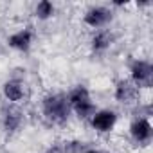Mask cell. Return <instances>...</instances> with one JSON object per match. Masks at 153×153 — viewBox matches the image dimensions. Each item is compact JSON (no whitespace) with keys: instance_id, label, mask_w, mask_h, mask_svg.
<instances>
[{"instance_id":"cell-1","label":"cell","mask_w":153,"mask_h":153,"mask_svg":"<svg viewBox=\"0 0 153 153\" xmlns=\"http://www.w3.org/2000/svg\"><path fill=\"white\" fill-rule=\"evenodd\" d=\"M42 117L51 126H65L70 121L72 110L67 101V94L63 92H49L40 101Z\"/></svg>"},{"instance_id":"cell-2","label":"cell","mask_w":153,"mask_h":153,"mask_svg":"<svg viewBox=\"0 0 153 153\" xmlns=\"http://www.w3.org/2000/svg\"><path fill=\"white\" fill-rule=\"evenodd\" d=\"M67 101L70 105L72 114L81 121H88L97 110L92 92L88 90L87 85H76L74 88H70L67 92Z\"/></svg>"},{"instance_id":"cell-3","label":"cell","mask_w":153,"mask_h":153,"mask_svg":"<svg viewBox=\"0 0 153 153\" xmlns=\"http://www.w3.org/2000/svg\"><path fill=\"white\" fill-rule=\"evenodd\" d=\"M128 79L139 88H151L153 85V65L149 59H142V58H137L130 63L128 67Z\"/></svg>"},{"instance_id":"cell-4","label":"cell","mask_w":153,"mask_h":153,"mask_svg":"<svg viewBox=\"0 0 153 153\" xmlns=\"http://www.w3.org/2000/svg\"><path fill=\"white\" fill-rule=\"evenodd\" d=\"M112 20H114V11L108 6H90L85 9V13L81 16L83 25H87L92 31L106 29L112 24Z\"/></svg>"},{"instance_id":"cell-5","label":"cell","mask_w":153,"mask_h":153,"mask_svg":"<svg viewBox=\"0 0 153 153\" xmlns=\"http://www.w3.org/2000/svg\"><path fill=\"white\" fill-rule=\"evenodd\" d=\"M128 133H130V139L137 144V146H148L153 139V126H151V121L149 117H144V115H137L130 126H128Z\"/></svg>"},{"instance_id":"cell-6","label":"cell","mask_w":153,"mask_h":153,"mask_svg":"<svg viewBox=\"0 0 153 153\" xmlns=\"http://www.w3.org/2000/svg\"><path fill=\"white\" fill-rule=\"evenodd\" d=\"M0 124H2V130L7 135L18 133L25 124V112L18 105H7L2 110V115H0Z\"/></svg>"},{"instance_id":"cell-7","label":"cell","mask_w":153,"mask_h":153,"mask_svg":"<svg viewBox=\"0 0 153 153\" xmlns=\"http://www.w3.org/2000/svg\"><path fill=\"white\" fill-rule=\"evenodd\" d=\"M117 121H119V115L115 110H110V108H97L96 114L88 119L90 123V128L96 131V133H110L115 126H117Z\"/></svg>"},{"instance_id":"cell-8","label":"cell","mask_w":153,"mask_h":153,"mask_svg":"<svg viewBox=\"0 0 153 153\" xmlns=\"http://www.w3.org/2000/svg\"><path fill=\"white\" fill-rule=\"evenodd\" d=\"M114 99L119 103V105H124V106H131V105H137L140 103V90L128 79H119L114 87Z\"/></svg>"},{"instance_id":"cell-9","label":"cell","mask_w":153,"mask_h":153,"mask_svg":"<svg viewBox=\"0 0 153 153\" xmlns=\"http://www.w3.org/2000/svg\"><path fill=\"white\" fill-rule=\"evenodd\" d=\"M6 43H7L9 49H13L16 52H29L33 43H34V31H33V27H22V29L13 31L6 38Z\"/></svg>"},{"instance_id":"cell-10","label":"cell","mask_w":153,"mask_h":153,"mask_svg":"<svg viewBox=\"0 0 153 153\" xmlns=\"http://www.w3.org/2000/svg\"><path fill=\"white\" fill-rule=\"evenodd\" d=\"M115 43V34L112 29H97L92 31L90 38H88V47L94 54H105L108 52Z\"/></svg>"},{"instance_id":"cell-11","label":"cell","mask_w":153,"mask_h":153,"mask_svg":"<svg viewBox=\"0 0 153 153\" xmlns=\"http://www.w3.org/2000/svg\"><path fill=\"white\" fill-rule=\"evenodd\" d=\"M2 96L7 105H20L27 96V85L20 78H11L2 85Z\"/></svg>"},{"instance_id":"cell-12","label":"cell","mask_w":153,"mask_h":153,"mask_svg":"<svg viewBox=\"0 0 153 153\" xmlns=\"http://www.w3.org/2000/svg\"><path fill=\"white\" fill-rule=\"evenodd\" d=\"M56 11L58 9H56L54 2H51V0H40V2L34 6V9H33V15L40 22H47V20L56 16Z\"/></svg>"},{"instance_id":"cell-13","label":"cell","mask_w":153,"mask_h":153,"mask_svg":"<svg viewBox=\"0 0 153 153\" xmlns=\"http://www.w3.org/2000/svg\"><path fill=\"white\" fill-rule=\"evenodd\" d=\"M61 148L65 153H83L87 148H85V142L79 140V139H67L61 142Z\"/></svg>"},{"instance_id":"cell-14","label":"cell","mask_w":153,"mask_h":153,"mask_svg":"<svg viewBox=\"0 0 153 153\" xmlns=\"http://www.w3.org/2000/svg\"><path fill=\"white\" fill-rule=\"evenodd\" d=\"M43 153H65V151H63V148H61V142H54V144H51Z\"/></svg>"},{"instance_id":"cell-15","label":"cell","mask_w":153,"mask_h":153,"mask_svg":"<svg viewBox=\"0 0 153 153\" xmlns=\"http://www.w3.org/2000/svg\"><path fill=\"white\" fill-rule=\"evenodd\" d=\"M83 153H103L101 149H97V148H87Z\"/></svg>"}]
</instances>
